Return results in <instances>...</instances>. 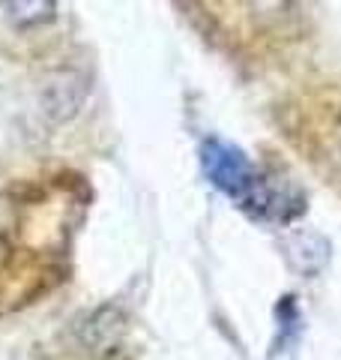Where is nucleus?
Instances as JSON below:
<instances>
[{
    "instance_id": "20e7f679",
    "label": "nucleus",
    "mask_w": 341,
    "mask_h": 360,
    "mask_svg": "<svg viewBox=\"0 0 341 360\" xmlns=\"http://www.w3.org/2000/svg\"><path fill=\"white\" fill-rule=\"evenodd\" d=\"M123 336V315L117 309H96L84 324V340L90 352H111Z\"/></svg>"
},
{
    "instance_id": "f257e3e1",
    "label": "nucleus",
    "mask_w": 341,
    "mask_h": 360,
    "mask_svg": "<svg viewBox=\"0 0 341 360\" xmlns=\"http://www.w3.org/2000/svg\"><path fill=\"white\" fill-rule=\"evenodd\" d=\"M248 217L255 219H269V222H290L305 210V198L297 186H290L288 180L276 174H255L248 184L243 198L236 201Z\"/></svg>"
},
{
    "instance_id": "7ed1b4c3",
    "label": "nucleus",
    "mask_w": 341,
    "mask_h": 360,
    "mask_svg": "<svg viewBox=\"0 0 341 360\" xmlns=\"http://www.w3.org/2000/svg\"><path fill=\"white\" fill-rule=\"evenodd\" d=\"M0 15L18 30H36L57 18V0H0Z\"/></svg>"
},
{
    "instance_id": "f03ea898",
    "label": "nucleus",
    "mask_w": 341,
    "mask_h": 360,
    "mask_svg": "<svg viewBox=\"0 0 341 360\" xmlns=\"http://www.w3.org/2000/svg\"><path fill=\"white\" fill-rule=\"evenodd\" d=\"M201 162L207 172L210 184L215 189H222L225 195H231L234 201H240L248 184L255 180V168L252 162L243 156V150H236L234 144H225L219 139H207L201 148Z\"/></svg>"
},
{
    "instance_id": "39448f33",
    "label": "nucleus",
    "mask_w": 341,
    "mask_h": 360,
    "mask_svg": "<svg viewBox=\"0 0 341 360\" xmlns=\"http://www.w3.org/2000/svg\"><path fill=\"white\" fill-rule=\"evenodd\" d=\"M335 144H338V153H341V123H338V132H335Z\"/></svg>"
}]
</instances>
